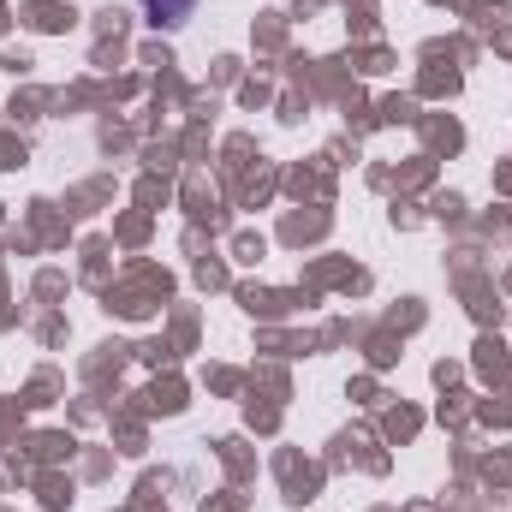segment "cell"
<instances>
[{
    "mask_svg": "<svg viewBox=\"0 0 512 512\" xmlns=\"http://www.w3.org/2000/svg\"><path fill=\"white\" fill-rule=\"evenodd\" d=\"M143 6V18L155 24V30H179L191 12H197V0H137Z\"/></svg>",
    "mask_w": 512,
    "mask_h": 512,
    "instance_id": "obj_1",
    "label": "cell"
}]
</instances>
